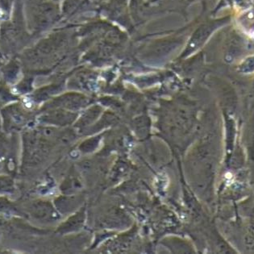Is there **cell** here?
<instances>
[{
	"mask_svg": "<svg viewBox=\"0 0 254 254\" xmlns=\"http://www.w3.org/2000/svg\"><path fill=\"white\" fill-rule=\"evenodd\" d=\"M0 59H2V60H5L4 58H3V56H2V53H1V51H0Z\"/></svg>",
	"mask_w": 254,
	"mask_h": 254,
	"instance_id": "cell-5",
	"label": "cell"
},
{
	"mask_svg": "<svg viewBox=\"0 0 254 254\" xmlns=\"http://www.w3.org/2000/svg\"><path fill=\"white\" fill-rule=\"evenodd\" d=\"M22 73H24L23 67L17 56L5 61L1 68L2 79L7 83H15V81Z\"/></svg>",
	"mask_w": 254,
	"mask_h": 254,
	"instance_id": "cell-3",
	"label": "cell"
},
{
	"mask_svg": "<svg viewBox=\"0 0 254 254\" xmlns=\"http://www.w3.org/2000/svg\"><path fill=\"white\" fill-rule=\"evenodd\" d=\"M33 39L24 18V0H15L11 17L0 21V51L7 60L31 46Z\"/></svg>",
	"mask_w": 254,
	"mask_h": 254,
	"instance_id": "cell-1",
	"label": "cell"
},
{
	"mask_svg": "<svg viewBox=\"0 0 254 254\" xmlns=\"http://www.w3.org/2000/svg\"><path fill=\"white\" fill-rule=\"evenodd\" d=\"M4 62V60H2V59H0V73H1V68H2V65H3Z\"/></svg>",
	"mask_w": 254,
	"mask_h": 254,
	"instance_id": "cell-4",
	"label": "cell"
},
{
	"mask_svg": "<svg viewBox=\"0 0 254 254\" xmlns=\"http://www.w3.org/2000/svg\"><path fill=\"white\" fill-rule=\"evenodd\" d=\"M53 11L41 0H24V14L27 28L33 37L43 30L48 25V12Z\"/></svg>",
	"mask_w": 254,
	"mask_h": 254,
	"instance_id": "cell-2",
	"label": "cell"
}]
</instances>
